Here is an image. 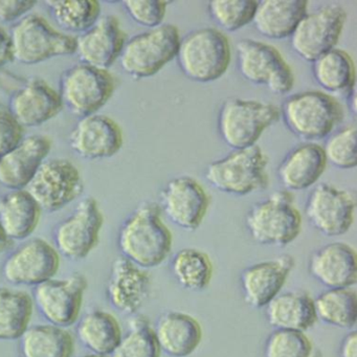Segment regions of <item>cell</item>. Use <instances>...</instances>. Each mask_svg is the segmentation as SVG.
Here are the masks:
<instances>
[{"mask_svg":"<svg viewBox=\"0 0 357 357\" xmlns=\"http://www.w3.org/2000/svg\"><path fill=\"white\" fill-rule=\"evenodd\" d=\"M356 91H355V87L348 93L349 98V106H351V109H352L353 114L356 112Z\"/></svg>","mask_w":357,"mask_h":357,"instance_id":"47","label":"cell"},{"mask_svg":"<svg viewBox=\"0 0 357 357\" xmlns=\"http://www.w3.org/2000/svg\"><path fill=\"white\" fill-rule=\"evenodd\" d=\"M53 147L51 137L30 135L0 158V183L9 190L28 187Z\"/></svg>","mask_w":357,"mask_h":357,"instance_id":"22","label":"cell"},{"mask_svg":"<svg viewBox=\"0 0 357 357\" xmlns=\"http://www.w3.org/2000/svg\"><path fill=\"white\" fill-rule=\"evenodd\" d=\"M24 137V127L9 112L0 110V158L13 150Z\"/></svg>","mask_w":357,"mask_h":357,"instance_id":"42","label":"cell"},{"mask_svg":"<svg viewBox=\"0 0 357 357\" xmlns=\"http://www.w3.org/2000/svg\"><path fill=\"white\" fill-rule=\"evenodd\" d=\"M237 59L240 74L252 84L275 95H286L294 87L291 68L273 45L244 39L237 43Z\"/></svg>","mask_w":357,"mask_h":357,"instance_id":"11","label":"cell"},{"mask_svg":"<svg viewBox=\"0 0 357 357\" xmlns=\"http://www.w3.org/2000/svg\"><path fill=\"white\" fill-rule=\"evenodd\" d=\"M11 243L12 240L8 237L7 234L5 233L3 227L0 225V255L3 254L11 245Z\"/></svg>","mask_w":357,"mask_h":357,"instance_id":"46","label":"cell"},{"mask_svg":"<svg viewBox=\"0 0 357 357\" xmlns=\"http://www.w3.org/2000/svg\"><path fill=\"white\" fill-rule=\"evenodd\" d=\"M280 116L281 109L273 104L229 99L219 112V133L234 150L245 149L256 145L265 129L277 122Z\"/></svg>","mask_w":357,"mask_h":357,"instance_id":"8","label":"cell"},{"mask_svg":"<svg viewBox=\"0 0 357 357\" xmlns=\"http://www.w3.org/2000/svg\"><path fill=\"white\" fill-rule=\"evenodd\" d=\"M22 357H73L76 340L68 328L53 324L31 325L20 337Z\"/></svg>","mask_w":357,"mask_h":357,"instance_id":"31","label":"cell"},{"mask_svg":"<svg viewBox=\"0 0 357 357\" xmlns=\"http://www.w3.org/2000/svg\"><path fill=\"white\" fill-rule=\"evenodd\" d=\"M268 158L259 146L233 152L208 165L206 181L215 189L231 195L245 196L268 187Z\"/></svg>","mask_w":357,"mask_h":357,"instance_id":"5","label":"cell"},{"mask_svg":"<svg viewBox=\"0 0 357 357\" xmlns=\"http://www.w3.org/2000/svg\"><path fill=\"white\" fill-rule=\"evenodd\" d=\"M126 39L120 20L114 15L104 16L89 31L76 37V53L83 63L108 70L120 58Z\"/></svg>","mask_w":357,"mask_h":357,"instance_id":"21","label":"cell"},{"mask_svg":"<svg viewBox=\"0 0 357 357\" xmlns=\"http://www.w3.org/2000/svg\"><path fill=\"white\" fill-rule=\"evenodd\" d=\"M35 312L32 294L20 288L0 287V340H20Z\"/></svg>","mask_w":357,"mask_h":357,"instance_id":"32","label":"cell"},{"mask_svg":"<svg viewBox=\"0 0 357 357\" xmlns=\"http://www.w3.org/2000/svg\"><path fill=\"white\" fill-rule=\"evenodd\" d=\"M36 3L34 0H0V22L9 24L24 18Z\"/></svg>","mask_w":357,"mask_h":357,"instance_id":"43","label":"cell"},{"mask_svg":"<svg viewBox=\"0 0 357 357\" xmlns=\"http://www.w3.org/2000/svg\"><path fill=\"white\" fill-rule=\"evenodd\" d=\"M171 271L177 283L187 290L206 289L214 275L212 259L204 250L183 248L171 261Z\"/></svg>","mask_w":357,"mask_h":357,"instance_id":"35","label":"cell"},{"mask_svg":"<svg viewBox=\"0 0 357 357\" xmlns=\"http://www.w3.org/2000/svg\"><path fill=\"white\" fill-rule=\"evenodd\" d=\"M86 289V278L81 273H73L63 279L54 278L34 287L35 308L47 323L72 327L81 317Z\"/></svg>","mask_w":357,"mask_h":357,"instance_id":"15","label":"cell"},{"mask_svg":"<svg viewBox=\"0 0 357 357\" xmlns=\"http://www.w3.org/2000/svg\"><path fill=\"white\" fill-rule=\"evenodd\" d=\"M181 35L177 26L162 24L129 39L120 56L124 72L135 79L158 74L176 58Z\"/></svg>","mask_w":357,"mask_h":357,"instance_id":"7","label":"cell"},{"mask_svg":"<svg viewBox=\"0 0 357 357\" xmlns=\"http://www.w3.org/2000/svg\"><path fill=\"white\" fill-rule=\"evenodd\" d=\"M14 60L33 66L59 56L76 54V36L59 32L36 14L24 16L12 30Z\"/></svg>","mask_w":357,"mask_h":357,"instance_id":"6","label":"cell"},{"mask_svg":"<svg viewBox=\"0 0 357 357\" xmlns=\"http://www.w3.org/2000/svg\"><path fill=\"white\" fill-rule=\"evenodd\" d=\"M294 267V259L283 255L246 267L240 275L246 304L254 308H265L279 296Z\"/></svg>","mask_w":357,"mask_h":357,"instance_id":"20","label":"cell"},{"mask_svg":"<svg viewBox=\"0 0 357 357\" xmlns=\"http://www.w3.org/2000/svg\"><path fill=\"white\" fill-rule=\"evenodd\" d=\"M356 127L342 129L331 135L324 146L327 162H330L338 169H353L357 165Z\"/></svg>","mask_w":357,"mask_h":357,"instance_id":"40","label":"cell"},{"mask_svg":"<svg viewBox=\"0 0 357 357\" xmlns=\"http://www.w3.org/2000/svg\"><path fill=\"white\" fill-rule=\"evenodd\" d=\"M77 337L93 354L110 356L122 340L119 319L108 311L96 309L77 321Z\"/></svg>","mask_w":357,"mask_h":357,"instance_id":"30","label":"cell"},{"mask_svg":"<svg viewBox=\"0 0 357 357\" xmlns=\"http://www.w3.org/2000/svg\"><path fill=\"white\" fill-rule=\"evenodd\" d=\"M26 190L43 212L55 213L78 199L84 183L72 160L52 158L41 165Z\"/></svg>","mask_w":357,"mask_h":357,"instance_id":"10","label":"cell"},{"mask_svg":"<svg viewBox=\"0 0 357 357\" xmlns=\"http://www.w3.org/2000/svg\"><path fill=\"white\" fill-rule=\"evenodd\" d=\"M103 225L104 215L97 200L84 198L56 227L54 245L61 257L73 261L84 260L99 244Z\"/></svg>","mask_w":357,"mask_h":357,"instance_id":"12","label":"cell"},{"mask_svg":"<svg viewBox=\"0 0 357 357\" xmlns=\"http://www.w3.org/2000/svg\"><path fill=\"white\" fill-rule=\"evenodd\" d=\"M317 84L329 93H350L355 87V66L347 52L333 49L312 62Z\"/></svg>","mask_w":357,"mask_h":357,"instance_id":"34","label":"cell"},{"mask_svg":"<svg viewBox=\"0 0 357 357\" xmlns=\"http://www.w3.org/2000/svg\"><path fill=\"white\" fill-rule=\"evenodd\" d=\"M13 60L11 36L3 29L0 28V66H6Z\"/></svg>","mask_w":357,"mask_h":357,"instance_id":"44","label":"cell"},{"mask_svg":"<svg viewBox=\"0 0 357 357\" xmlns=\"http://www.w3.org/2000/svg\"><path fill=\"white\" fill-rule=\"evenodd\" d=\"M118 245L122 257L144 269L154 268L171 254L173 236L153 202L139 206L121 227Z\"/></svg>","mask_w":357,"mask_h":357,"instance_id":"1","label":"cell"},{"mask_svg":"<svg viewBox=\"0 0 357 357\" xmlns=\"http://www.w3.org/2000/svg\"><path fill=\"white\" fill-rule=\"evenodd\" d=\"M43 212L26 189L10 190L0 198V225L12 241L28 240L38 227Z\"/></svg>","mask_w":357,"mask_h":357,"instance_id":"27","label":"cell"},{"mask_svg":"<svg viewBox=\"0 0 357 357\" xmlns=\"http://www.w3.org/2000/svg\"><path fill=\"white\" fill-rule=\"evenodd\" d=\"M326 167L327 160L323 147L315 143L303 144L282 160L278 177L286 191H303L317 183Z\"/></svg>","mask_w":357,"mask_h":357,"instance_id":"26","label":"cell"},{"mask_svg":"<svg viewBox=\"0 0 357 357\" xmlns=\"http://www.w3.org/2000/svg\"><path fill=\"white\" fill-rule=\"evenodd\" d=\"M265 309L267 321L275 329L306 332L317 321L314 298L304 291L281 292Z\"/></svg>","mask_w":357,"mask_h":357,"instance_id":"29","label":"cell"},{"mask_svg":"<svg viewBox=\"0 0 357 357\" xmlns=\"http://www.w3.org/2000/svg\"><path fill=\"white\" fill-rule=\"evenodd\" d=\"M245 225L257 243L283 248L300 236L303 219L292 194L281 190L254 204L246 214Z\"/></svg>","mask_w":357,"mask_h":357,"instance_id":"3","label":"cell"},{"mask_svg":"<svg viewBox=\"0 0 357 357\" xmlns=\"http://www.w3.org/2000/svg\"><path fill=\"white\" fill-rule=\"evenodd\" d=\"M153 331L160 352L171 357L190 356L199 348L204 337L198 319L181 311L162 313Z\"/></svg>","mask_w":357,"mask_h":357,"instance_id":"25","label":"cell"},{"mask_svg":"<svg viewBox=\"0 0 357 357\" xmlns=\"http://www.w3.org/2000/svg\"><path fill=\"white\" fill-rule=\"evenodd\" d=\"M259 1L256 0H212L211 17L227 32H236L252 22Z\"/></svg>","mask_w":357,"mask_h":357,"instance_id":"38","label":"cell"},{"mask_svg":"<svg viewBox=\"0 0 357 357\" xmlns=\"http://www.w3.org/2000/svg\"><path fill=\"white\" fill-rule=\"evenodd\" d=\"M307 10L306 0H262L252 22L262 36L281 40L291 36Z\"/></svg>","mask_w":357,"mask_h":357,"instance_id":"28","label":"cell"},{"mask_svg":"<svg viewBox=\"0 0 357 357\" xmlns=\"http://www.w3.org/2000/svg\"><path fill=\"white\" fill-rule=\"evenodd\" d=\"M347 20V12L338 5H325L307 13L290 36L292 50L305 61L335 49Z\"/></svg>","mask_w":357,"mask_h":357,"instance_id":"13","label":"cell"},{"mask_svg":"<svg viewBox=\"0 0 357 357\" xmlns=\"http://www.w3.org/2000/svg\"><path fill=\"white\" fill-rule=\"evenodd\" d=\"M231 58L229 38L215 28L198 29L185 35L176 55L183 74L199 83L220 79L227 73Z\"/></svg>","mask_w":357,"mask_h":357,"instance_id":"2","label":"cell"},{"mask_svg":"<svg viewBox=\"0 0 357 357\" xmlns=\"http://www.w3.org/2000/svg\"><path fill=\"white\" fill-rule=\"evenodd\" d=\"M63 108L60 93L45 81L35 79L14 93L10 114L26 127H38L57 116Z\"/></svg>","mask_w":357,"mask_h":357,"instance_id":"24","label":"cell"},{"mask_svg":"<svg viewBox=\"0 0 357 357\" xmlns=\"http://www.w3.org/2000/svg\"><path fill=\"white\" fill-rule=\"evenodd\" d=\"M317 321L340 329L353 330L357 323V294L353 287L331 288L314 298Z\"/></svg>","mask_w":357,"mask_h":357,"instance_id":"33","label":"cell"},{"mask_svg":"<svg viewBox=\"0 0 357 357\" xmlns=\"http://www.w3.org/2000/svg\"><path fill=\"white\" fill-rule=\"evenodd\" d=\"M45 3L63 30L80 35L98 22L101 13L97 0H49Z\"/></svg>","mask_w":357,"mask_h":357,"instance_id":"36","label":"cell"},{"mask_svg":"<svg viewBox=\"0 0 357 357\" xmlns=\"http://www.w3.org/2000/svg\"><path fill=\"white\" fill-rule=\"evenodd\" d=\"M153 327L145 317H133L129 330L109 357H160Z\"/></svg>","mask_w":357,"mask_h":357,"instance_id":"37","label":"cell"},{"mask_svg":"<svg viewBox=\"0 0 357 357\" xmlns=\"http://www.w3.org/2000/svg\"><path fill=\"white\" fill-rule=\"evenodd\" d=\"M281 114L287 128L305 141L328 137L344 116L335 98L319 91L292 95L284 102Z\"/></svg>","mask_w":357,"mask_h":357,"instance_id":"4","label":"cell"},{"mask_svg":"<svg viewBox=\"0 0 357 357\" xmlns=\"http://www.w3.org/2000/svg\"><path fill=\"white\" fill-rule=\"evenodd\" d=\"M124 144L120 125L107 116L91 114L79 121L70 135L72 149L86 160H102L116 155Z\"/></svg>","mask_w":357,"mask_h":357,"instance_id":"19","label":"cell"},{"mask_svg":"<svg viewBox=\"0 0 357 357\" xmlns=\"http://www.w3.org/2000/svg\"><path fill=\"white\" fill-rule=\"evenodd\" d=\"M355 199L352 194L328 183L317 185L309 194L305 214L321 235H344L354 222Z\"/></svg>","mask_w":357,"mask_h":357,"instance_id":"16","label":"cell"},{"mask_svg":"<svg viewBox=\"0 0 357 357\" xmlns=\"http://www.w3.org/2000/svg\"><path fill=\"white\" fill-rule=\"evenodd\" d=\"M123 5L137 24L151 30L162 26L168 3L164 0H126Z\"/></svg>","mask_w":357,"mask_h":357,"instance_id":"41","label":"cell"},{"mask_svg":"<svg viewBox=\"0 0 357 357\" xmlns=\"http://www.w3.org/2000/svg\"><path fill=\"white\" fill-rule=\"evenodd\" d=\"M210 204V196L193 177H176L160 193L162 211L171 222L188 231L199 229Z\"/></svg>","mask_w":357,"mask_h":357,"instance_id":"17","label":"cell"},{"mask_svg":"<svg viewBox=\"0 0 357 357\" xmlns=\"http://www.w3.org/2000/svg\"><path fill=\"white\" fill-rule=\"evenodd\" d=\"M151 292V277L147 269L137 266L124 257L112 263L106 283V298L123 314L139 312Z\"/></svg>","mask_w":357,"mask_h":357,"instance_id":"18","label":"cell"},{"mask_svg":"<svg viewBox=\"0 0 357 357\" xmlns=\"http://www.w3.org/2000/svg\"><path fill=\"white\" fill-rule=\"evenodd\" d=\"M311 277L327 289L353 287L357 282L356 250L344 242H332L311 255Z\"/></svg>","mask_w":357,"mask_h":357,"instance_id":"23","label":"cell"},{"mask_svg":"<svg viewBox=\"0 0 357 357\" xmlns=\"http://www.w3.org/2000/svg\"><path fill=\"white\" fill-rule=\"evenodd\" d=\"M314 344L306 332L275 329L264 344V357H313Z\"/></svg>","mask_w":357,"mask_h":357,"instance_id":"39","label":"cell"},{"mask_svg":"<svg viewBox=\"0 0 357 357\" xmlns=\"http://www.w3.org/2000/svg\"><path fill=\"white\" fill-rule=\"evenodd\" d=\"M61 267V255L43 238L26 240L6 259L3 279L13 286L36 287L54 279Z\"/></svg>","mask_w":357,"mask_h":357,"instance_id":"14","label":"cell"},{"mask_svg":"<svg viewBox=\"0 0 357 357\" xmlns=\"http://www.w3.org/2000/svg\"><path fill=\"white\" fill-rule=\"evenodd\" d=\"M340 357H357V332L350 330L342 338L340 346Z\"/></svg>","mask_w":357,"mask_h":357,"instance_id":"45","label":"cell"},{"mask_svg":"<svg viewBox=\"0 0 357 357\" xmlns=\"http://www.w3.org/2000/svg\"><path fill=\"white\" fill-rule=\"evenodd\" d=\"M81 357H109V356H103V355L93 354V353H91V354L84 355V356H81Z\"/></svg>","mask_w":357,"mask_h":357,"instance_id":"48","label":"cell"},{"mask_svg":"<svg viewBox=\"0 0 357 357\" xmlns=\"http://www.w3.org/2000/svg\"><path fill=\"white\" fill-rule=\"evenodd\" d=\"M116 79L108 70L77 64L64 73L60 84L63 105L78 116L96 114L112 99Z\"/></svg>","mask_w":357,"mask_h":357,"instance_id":"9","label":"cell"}]
</instances>
